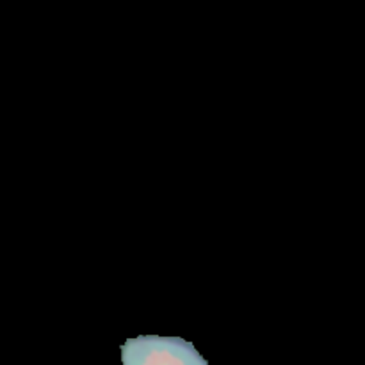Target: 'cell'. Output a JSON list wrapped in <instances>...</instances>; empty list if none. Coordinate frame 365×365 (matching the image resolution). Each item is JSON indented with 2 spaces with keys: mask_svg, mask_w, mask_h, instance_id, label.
<instances>
[{
  "mask_svg": "<svg viewBox=\"0 0 365 365\" xmlns=\"http://www.w3.org/2000/svg\"><path fill=\"white\" fill-rule=\"evenodd\" d=\"M121 365H209L191 342L178 337L130 339L121 346Z\"/></svg>",
  "mask_w": 365,
  "mask_h": 365,
  "instance_id": "obj_1",
  "label": "cell"
}]
</instances>
